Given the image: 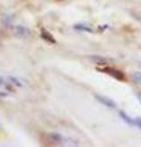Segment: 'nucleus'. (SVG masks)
<instances>
[{
  "mask_svg": "<svg viewBox=\"0 0 141 147\" xmlns=\"http://www.w3.org/2000/svg\"><path fill=\"white\" fill-rule=\"evenodd\" d=\"M47 140L51 142L52 145H57V146H60V145H67V146H77L79 142L74 139H69V137H64L63 135L58 134V132H49L47 134Z\"/></svg>",
  "mask_w": 141,
  "mask_h": 147,
  "instance_id": "f257e3e1",
  "label": "nucleus"
},
{
  "mask_svg": "<svg viewBox=\"0 0 141 147\" xmlns=\"http://www.w3.org/2000/svg\"><path fill=\"white\" fill-rule=\"evenodd\" d=\"M98 71L107 74V75L114 77V79L118 80V81H124L125 80V74L123 71H120V70H118V69H114V67H111V66L98 67Z\"/></svg>",
  "mask_w": 141,
  "mask_h": 147,
  "instance_id": "f03ea898",
  "label": "nucleus"
},
{
  "mask_svg": "<svg viewBox=\"0 0 141 147\" xmlns=\"http://www.w3.org/2000/svg\"><path fill=\"white\" fill-rule=\"evenodd\" d=\"M12 32H13V34L15 36L21 37V38H27V37H30V34H31V31L28 28H26L25 26H21V25L13 26L12 27Z\"/></svg>",
  "mask_w": 141,
  "mask_h": 147,
  "instance_id": "7ed1b4c3",
  "label": "nucleus"
},
{
  "mask_svg": "<svg viewBox=\"0 0 141 147\" xmlns=\"http://www.w3.org/2000/svg\"><path fill=\"white\" fill-rule=\"evenodd\" d=\"M87 58H88L93 64H97V65H107V64H109V63L113 61L112 59L101 57V55H90V57H87Z\"/></svg>",
  "mask_w": 141,
  "mask_h": 147,
  "instance_id": "20e7f679",
  "label": "nucleus"
},
{
  "mask_svg": "<svg viewBox=\"0 0 141 147\" xmlns=\"http://www.w3.org/2000/svg\"><path fill=\"white\" fill-rule=\"evenodd\" d=\"M94 98H96L99 103H102L103 105H106L108 108H115L117 104L113 99L108 98V97H104V96H99V94H94Z\"/></svg>",
  "mask_w": 141,
  "mask_h": 147,
  "instance_id": "39448f33",
  "label": "nucleus"
},
{
  "mask_svg": "<svg viewBox=\"0 0 141 147\" xmlns=\"http://www.w3.org/2000/svg\"><path fill=\"white\" fill-rule=\"evenodd\" d=\"M40 37H42V38L45 40V42H48V43H51V44H55V43H57V40H55V38L53 37V34H52L49 31L45 30V28L40 30Z\"/></svg>",
  "mask_w": 141,
  "mask_h": 147,
  "instance_id": "423d86ee",
  "label": "nucleus"
},
{
  "mask_svg": "<svg viewBox=\"0 0 141 147\" xmlns=\"http://www.w3.org/2000/svg\"><path fill=\"white\" fill-rule=\"evenodd\" d=\"M119 117H120L126 124H128V125H130V126H135V119L130 118L125 112H123V110H119Z\"/></svg>",
  "mask_w": 141,
  "mask_h": 147,
  "instance_id": "0eeeda50",
  "label": "nucleus"
},
{
  "mask_svg": "<svg viewBox=\"0 0 141 147\" xmlns=\"http://www.w3.org/2000/svg\"><path fill=\"white\" fill-rule=\"evenodd\" d=\"M74 30L80 31V32H87V33H92L93 32V30L86 24H76L74 25Z\"/></svg>",
  "mask_w": 141,
  "mask_h": 147,
  "instance_id": "6e6552de",
  "label": "nucleus"
},
{
  "mask_svg": "<svg viewBox=\"0 0 141 147\" xmlns=\"http://www.w3.org/2000/svg\"><path fill=\"white\" fill-rule=\"evenodd\" d=\"M131 79H133V81L135 82V84L141 85V72L140 71L133 72V74H131Z\"/></svg>",
  "mask_w": 141,
  "mask_h": 147,
  "instance_id": "1a4fd4ad",
  "label": "nucleus"
},
{
  "mask_svg": "<svg viewBox=\"0 0 141 147\" xmlns=\"http://www.w3.org/2000/svg\"><path fill=\"white\" fill-rule=\"evenodd\" d=\"M7 81H9V82H11V84H12V85H15V86H19V87H21V86H22V84L20 82V80H17L16 77L9 76V77H7Z\"/></svg>",
  "mask_w": 141,
  "mask_h": 147,
  "instance_id": "9d476101",
  "label": "nucleus"
},
{
  "mask_svg": "<svg viewBox=\"0 0 141 147\" xmlns=\"http://www.w3.org/2000/svg\"><path fill=\"white\" fill-rule=\"evenodd\" d=\"M0 86H5L6 87V88L9 90V91H12V87H11V84H10V82H6L5 80H4L3 79V77H0Z\"/></svg>",
  "mask_w": 141,
  "mask_h": 147,
  "instance_id": "9b49d317",
  "label": "nucleus"
},
{
  "mask_svg": "<svg viewBox=\"0 0 141 147\" xmlns=\"http://www.w3.org/2000/svg\"><path fill=\"white\" fill-rule=\"evenodd\" d=\"M135 126H138L139 129H141V118L135 119Z\"/></svg>",
  "mask_w": 141,
  "mask_h": 147,
  "instance_id": "f8f14e48",
  "label": "nucleus"
},
{
  "mask_svg": "<svg viewBox=\"0 0 141 147\" xmlns=\"http://www.w3.org/2000/svg\"><path fill=\"white\" fill-rule=\"evenodd\" d=\"M135 96H136V98H138L140 100V103H141V92H135Z\"/></svg>",
  "mask_w": 141,
  "mask_h": 147,
  "instance_id": "ddd939ff",
  "label": "nucleus"
},
{
  "mask_svg": "<svg viewBox=\"0 0 141 147\" xmlns=\"http://www.w3.org/2000/svg\"><path fill=\"white\" fill-rule=\"evenodd\" d=\"M7 93H5V92H0V97H6Z\"/></svg>",
  "mask_w": 141,
  "mask_h": 147,
  "instance_id": "4468645a",
  "label": "nucleus"
}]
</instances>
